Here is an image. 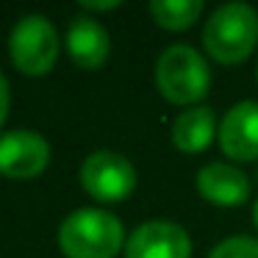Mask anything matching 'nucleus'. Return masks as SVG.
<instances>
[{
	"instance_id": "nucleus-1",
	"label": "nucleus",
	"mask_w": 258,
	"mask_h": 258,
	"mask_svg": "<svg viewBox=\"0 0 258 258\" xmlns=\"http://www.w3.org/2000/svg\"><path fill=\"white\" fill-rule=\"evenodd\" d=\"M206 53L219 64H241L258 45V12L250 3H225L203 25Z\"/></svg>"
},
{
	"instance_id": "nucleus-2",
	"label": "nucleus",
	"mask_w": 258,
	"mask_h": 258,
	"mask_svg": "<svg viewBox=\"0 0 258 258\" xmlns=\"http://www.w3.org/2000/svg\"><path fill=\"white\" fill-rule=\"evenodd\" d=\"M58 247L67 258H114L125 247V230L103 208L73 211L58 228Z\"/></svg>"
},
{
	"instance_id": "nucleus-3",
	"label": "nucleus",
	"mask_w": 258,
	"mask_h": 258,
	"mask_svg": "<svg viewBox=\"0 0 258 258\" xmlns=\"http://www.w3.org/2000/svg\"><path fill=\"white\" fill-rule=\"evenodd\" d=\"M156 86L164 100L195 108L211 86L206 56L191 45H169L156 61Z\"/></svg>"
},
{
	"instance_id": "nucleus-4",
	"label": "nucleus",
	"mask_w": 258,
	"mask_h": 258,
	"mask_svg": "<svg viewBox=\"0 0 258 258\" xmlns=\"http://www.w3.org/2000/svg\"><path fill=\"white\" fill-rule=\"evenodd\" d=\"M9 56L25 75H45L58 58V34L42 14H28L14 25L9 36Z\"/></svg>"
},
{
	"instance_id": "nucleus-5",
	"label": "nucleus",
	"mask_w": 258,
	"mask_h": 258,
	"mask_svg": "<svg viewBox=\"0 0 258 258\" xmlns=\"http://www.w3.org/2000/svg\"><path fill=\"white\" fill-rule=\"evenodd\" d=\"M81 186L100 203H122L136 189V169L122 153L97 150L81 164Z\"/></svg>"
},
{
	"instance_id": "nucleus-6",
	"label": "nucleus",
	"mask_w": 258,
	"mask_h": 258,
	"mask_svg": "<svg viewBox=\"0 0 258 258\" xmlns=\"http://www.w3.org/2000/svg\"><path fill=\"white\" fill-rule=\"evenodd\" d=\"M50 164V145L36 131H9L0 136V175L28 180Z\"/></svg>"
},
{
	"instance_id": "nucleus-7",
	"label": "nucleus",
	"mask_w": 258,
	"mask_h": 258,
	"mask_svg": "<svg viewBox=\"0 0 258 258\" xmlns=\"http://www.w3.org/2000/svg\"><path fill=\"white\" fill-rule=\"evenodd\" d=\"M125 258H191V239L178 222L150 219L131 233Z\"/></svg>"
},
{
	"instance_id": "nucleus-8",
	"label": "nucleus",
	"mask_w": 258,
	"mask_h": 258,
	"mask_svg": "<svg viewBox=\"0 0 258 258\" xmlns=\"http://www.w3.org/2000/svg\"><path fill=\"white\" fill-rule=\"evenodd\" d=\"M219 147L233 161H255L258 158V103L241 100L222 117L217 131Z\"/></svg>"
},
{
	"instance_id": "nucleus-9",
	"label": "nucleus",
	"mask_w": 258,
	"mask_h": 258,
	"mask_svg": "<svg viewBox=\"0 0 258 258\" xmlns=\"http://www.w3.org/2000/svg\"><path fill=\"white\" fill-rule=\"evenodd\" d=\"M197 191L211 206L236 208L244 206L250 197V178L233 164L211 161L197 172Z\"/></svg>"
},
{
	"instance_id": "nucleus-10",
	"label": "nucleus",
	"mask_w": 258,
	"mask_h": 258,
	"mask_svg": "<svg viewBox=\"0 0 258 258\" xmlns=\"http://www.w3.org/2000/svg\"><path fill=\"white\" fill-rule=\"evenodd\" d=\"M67 53L81 70H100L111 53L108 31L95 17H75L67 28Z\"/></svg>"
},
{
	"instance_id": "nucleus-11",
	"label": "nucleus",
	"mask_w": 258,
	"mask_h": 258,
	"mask_svg": "<svg viewBox=\"0 0 258 258\" xmlns=\"http://www.w3.org/2000/svg\"><path fill=\"white\" fill-rule=\"evenodd\" d=\"M219 125L217 117L208 106H195L180 111L178 117L172 119V145L178 147L180 153H200L206 150L208 145L214 142Z\"/></svg>"
},
{
	"instance_id": "nucleus-12",
	"label": "nucleus",
	"mask_w": 258,
	"mask_h": 258,
	"mask_svg": "<svg viewBox=\"0 0 258 258\" xmlns=\"http://www.w3.org/2000/svg\"><path fill=\"white\" fill-rule=\"evenodd\" d=\"M203 14L200 0H153L150 3V17L164 31H186L197 23Z\"/></svg>"
},
{
	"instance_id": "nucleus-13",
	"label": "nucleus",
	"mask_w": 258,
	"mask_h": 258,
	"mask_svg": "<svg viewBox=\"0 0 258 258\" xmlns=\"http://www.w3.org/2000/svg\"><path fill=\"white\" fill-rule=\"evenodd\" d=\"M208 258H258V239H252V236H228L208 252Z\"/></svg>"
},
{
	"instance_id": "nucleus-14",
	"label": "nucleus",
	"mask_w": 258,
	"mask_h": 258,
	"mask_svg": "<svg viewBox=\"0 0 258 258\" xmlns=\"http://www.w3.org/2000/svg\"><path fill=\"white\" fill-rule=\"evenodd\" d=\"M9 81L3 78V73H0V128H3V122H6V114H9Z\"/></svg>"
},
{
	"instance_id": "nucleus-15",
	"label": "nucleus",
	"mask_w": 258,
	"mask_h": 258,
	"mask_svg": "<svg viewBox=\"0 0 258 258\" xmlns=\"http://www.w3.org/2000/svg\"><path fill=\"white\" fill-rule=\"evenodd\" d=\"M81 6L89 9V12H111V9L119 6V0H111V3H92V0H84Z\"/></svg>"
},
{
	"instance_id": "nucleus-16",
	"label": "nucleus",
	"mask_w": 258,
	"mask_h": 258,
	"mask_svg": "<svg viewBox=\"0 0 258 258\" xmlns=\"http://www.w3.org/2000/svg\"><path fill=\"white\" fill-rule=\"evenodd\" d=\"M252 219H255V228H258V200H255V206H252Z\"/></svg>"
}]
</instances>
